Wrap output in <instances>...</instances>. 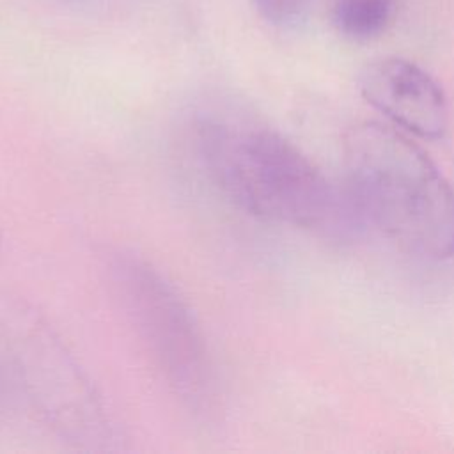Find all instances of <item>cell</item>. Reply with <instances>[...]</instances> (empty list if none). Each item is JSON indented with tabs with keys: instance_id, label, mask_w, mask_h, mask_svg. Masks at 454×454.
Returning <instances> with one entry per match:
<instances>
[{
	"instance_id": "277c9868",
	"label": "cell",
	"mask_w": 454,
	"mask_h": 454,
	"mask_svg": "<svg viewBox=\"0 0 454 454\" xmlns=\"http://www.w3.org/2000/svg\"><path fill=\"white\" fill-rule=\"evenodd\" d=\"M103 270L124 316L181 406L202 424H216L223 395L197 316L176 286L131 248L105 252Z\"/></svg>"
},
{
	"instance_id": "3957f363",
	"label": "cell",
	"mask_w": 454,
	"mask_h": 454,
	"mask_svg": "<svg viewBox=\"0 0 454 454\" xmlns=\"http://www.w3.org/2000/svg\"><path fill=\"white\" fill-rule=\"evenodd\" d=\"M0 348L25 410L57 440L85 452L122 449L124 438L87 372L48 317L25 298H0Z\"/></svg>"
},
{
	"instance_id": "ba28073f",
	"label": "cell",
	"mask_w": 454,
	"mask_h": 454,
	"mask_svg": "<svg viewBox=\"0 0 454 454\" xmlns=\"http://www.w3.org/2000/svg\"><path fill=\"white\" fill-rule=\"evenodd\" d=\"M20 410H25V404L9 360L0 348V424L7 422Z\"/></svg>"
},
{
	"instance_id": "7a4b0ae2",
	"label": "cell",
	"mask_w": 454,
	"mask_h": 454,
	"mask_svg": "<svg viewBox=\"0 0 454 454\" xmlns=\"http://www.w3.org/2000/svg\"><path fill=\"white\" fill-rule=\"evenodd\" d=\"M342 149L348 192L365 222L411 255H454V190L419 145L360 122L346 131Z\"/></svg>"
},
{
	"instance_id": "8992f818",
	"label": "cell",
	"mask_w": 454,
	"mask_h": 454,
	"mask_svg": "<svg viewBox=\"0 0 454 454\" xmlns=\"http://www.w3.org/2000/svg\"><path fill=\"white\" fill-rule=\"evenodd\" d=\"M394 11V0H332L330 20L342 37L371 41L388 28Z\"/></svg>"
},
{
	"instance_id": "52a82bcc",
	"label": "cell",
	"mask_w": 454,
	"mask_h": 454,
	"mask_svg": "<svg viewBox=\"0 0 454 454\" xmlns=\"http://www.w3.org/2000/svg\"><path fill=\"white\" fill-rule=\"evenodd\" d=\"M252 4L264 21L289 28L307 16L312 0H252Z\"/></svg>"
},
{
	"instance_id": "6da1fadb",
	"label": "cell",
	"mask_w": 454,
	"mask_h": 454,
	"mask_svg": "<svg viewBox=\"0 0 454 454\" xmlns=\"http://www.w3.org/2000/svg\"><path fill=\"white\" fill-rule=\"evenodd\" d=\"M193 147L213 186L247 215L321 236H349L364 222L348 188L339 190L278 131L206 112Z\"/></svg>"
},
{
	"instance_id": "9c48e42d",
	"label": "cell",
	"mask_w": 454,
	"mask_h": 454,
	"mask_svg": "<svg viewBox=\"0 0 454 454\" xmlns=\"http://www.w3.org/2000/svg\"><path fill=\"white\" fill-rule=\"evenodd\" d=\"M0 248H2V227H0Z\"/></svg>"
},
{
	"instance_id": "5b68a950",
	"label": "cell",
	"mask_w": 454,
	"mask_h": 454,
	"mask_svg": "<svg viewBox=\"0 0 454 454\" xmlns=\"http://www.w3.org/2000/svg\"><path fill=\"white\" fill-rule=\"evenodd\" d=\"M364 99L395 126L420 138H442L449 128L447 98L438 82L411 60L381 57L358 76Z\"/></svg>"
}]
</instances>
